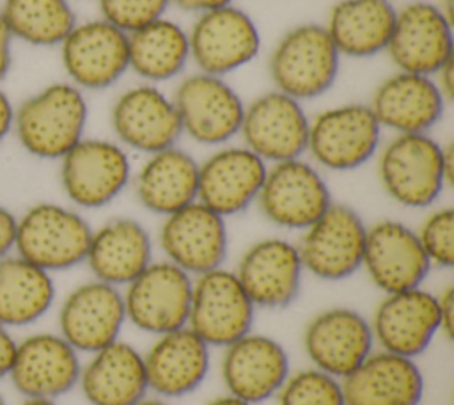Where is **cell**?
I'll use <instances>...</instances> for the list:
<instances>
[{
  "label": "cell",
  "mask_w": 454,
  "mask_h": 405,
  "mask_svg": "<svg viewBox=\"0 0 454 405\" xmlns=\"http://www.w3.org/2000/svg\"><path fill=\"white\" fill-rule=\"evenodd\" d=\"M449 101L433 76L395 69L372 91L367 105L383 130L429 133Z\"/></svg>",
  "instance_id": "25"
},
{
  "label": "cell",
  "mask_w": 454,
  "mask_h": 405,
  "mask_svg": "<svg viewBox=\"0 0 454 405\" xmlns=\"http://www.w3.org/2000/svg\"><path fill=\"white\" fill-rule=\"evenodd\" d=\"M395 12L392 0H339L325 28L340 57L371 59L387 50Z\"/></svg>",
  "instance_id": "32"
},
{
  "label": "cell",
  "mask_w": 454,
  "mask_h": 405,
  "mask_svg": "<svg viewBox=\"0 0 454 405\" xmlns=\"http://www.w3.org/2000/svg\"><path fill=\"white\" fill-rule=\"evenodd\" d=\"M124 323L122 290L98 279L71 290L59 311V334L78 353H92L117 341Z\"/></svg>",
  "instance_id": "24"
},
{
  "label": "cell",
  "mask_w": 454,
  "mask_h": 405,
  "mask_svg": "<svg viewBox=\"0 0 454 405\" xmlns=\"http://www.w3.org/2000/svg\"><path fill=\"white\" fill-rule=\"evenodd\" d=\"M2 18L12 36L30 46H59L76 23L69 0H4Z\"/></svg>",
  "instance_id": "35"
},
{
  "label": "cell",
  "mask_w": 454,
  "mask_h": 405,
  "mask_svg": "<svg viewBox=\"0 0 454 405\" xmlns=\"http://www.w3.org/2000/svg\"><path fill=\"white\" fill-rule=\"evenodd\" d=\"M234 274L257 309H284L300 295L305 270L294 242L268 236L247 247Z\"/></svg>",
  "instance_id": "23"
},
{
  "label": "cell",
  "mask_w": 454,
  "mask_h": 405,
  "mask_svg": "<svg viewBox=\"0 0 454 405\" xmlns=\"http://www.w3.org/2000/svg\"><path fill=\"white\" fill-rule=\"evenodd\" d=\"M55 284L50 272L21 256L0 258V323L21 327L34 323L51 307Z\"/></svg>",
  "instance_id": "34"
},
{
  "label": "cell",
  "mask_w": 454,
  "mask_h": 405,
  "mask_svg": "<svg viewBox=\"0 0 454 405\" xmlns=\"http://www.w3.org/2000/svg\"><path fill=\"white\" fill-rule=\"evenodd\" d=\"M0 405H5V400H4V396L0 394Z\"/></svg>",
  "instance_id": "48"
},
{
  "label": "cell",
  "mask_w": 454,
  "mask_h": 405,
  "mask_svg": "<svg viewBox=\"0 0 454 405\" xmlns=\"http://www.w3.org/2000/svg\"><path fill=\"white\" fill-rule=\"evenodd\" d=\"M20 405H57V403L53 400H50V398H27Z\"/></svg>",
  "instance_id": "46"
},
{
  "label": "cell",
  "mask_w": 454,
  "mask_h": 405,
  "mask_svg": "<svg viewBox=\"0 0 454 405\" xmlns=\"http://www.w3.org/2000/svg\"><path fill=\"white\" fill-rule=\"evenodd\" d=\"M268 163L245 144H223L199 162L197 201L222 215L234 217L255 204Z\"/></svg>",
  "instance_id": "18"
},
{
  "label": "cell",
  "mask_w": 454,
  "mask_h": 405,
  "mask_svg": "<svg viewBox=\"0 0 454 405\" xmlns=\"http://www.w3.org/2000/svg\"><path fill=\"white\" fill-rule=\"evenodd\" d=\"M206 405H252V403H248V401H245V400H241V398H236V396H232V394H223V396H216V398H213L211 401H207Z\"/></svg>",
  "instance_id": "45"
},
{
  "label": "cell",
  "mask_w": 454,
  "mask_h": 405,
  "mask_svg": "<svg viewBox=\"0 0 454 405\" xmlns=\"http://www.w3.org/2000/svg\"><path fill=\"white\" fill-rule=\"evenodd\" d=\"M381 131L367 103L333 105L310 117L307 155L321 171H356L376 156Z\"/></svg>",
  "instance_id": "4"
},
{
  "label": "cell",
  "mask_w": 454,
  "mask_h": 405,
  "mask_svg": "<svg viewBox=\"0 0 454 405\" xmlns=\"http://www.w3.org/2000/svg\"><path fill=\"white\" fill-rule=\"evenodd\" d=\"M18 217L4 204H0V258L7 256L14 249Z\"/></svg>",
  "instance_id": "40"
},
{
  "label": "cell",
  "mask_w": 454,
  "mask_h": 405,
  "mask_svg": "<svg viewBox=\"0 0 454 405\" xmlns=\"http://www.w3.org/2000/svg\"><path fill=\"white\" fill-rule=\"evenodd\" d=\"M14 352H16V341L7 332L5 325L0 323V378L9 375L14 361Z\"/></svg>",
  "instance_id": "42"
},
{
  "label": "cell",
  "mask_w": 454,
  "mask_h": 405,
  "mask_svg": "<svg viewBox=\"0 0 454 405\" xmlns=\"http://www.w3.org/2000/svg\"><path fill=\"white\" fill-rule=\"evenodd\" d=\"M278 405H346L339 378L316 369L291 371L277 393Z\"/></svg>",
  "instance_id": "36"
},
{
  "label": "cell",
  "mask_w": 454,
  "mask_h": 405,
  "mask_svg": "<svg viewBox=\"0 0 454 405\" xmlns=\"http://www.w3.org/2000/svg\"><path fill=\"white\" fill-rule=\"evenodd\" d=\"M14 121V103L9 94L0 87V142L12 131Z\"/></svg>",
  "instance_id": "44"
},
{
  "label": "cell",
  "mask_w": 454,
  "mask_h": 405,
  "mask_svg": "<svg viewBox=\"0 0 454 405\" xmlns=\"http://www.w3.org/2000/svg\"><path fill=\"white\" fill-rule=\"evenodd\" d=\"M12 36L0 12V82L9 75L12 64Z\"/></svg>",
  "instance_id": "41"
},
{
  "label": "cell",
  "mask_w": 454,
  "mask_h": 405,
  "mask_svg": "<svg viewBox=\"0 0 454 405\" xmlns=\"http://www.w3.org/2000/svg\"><path fill=\"white\" fill-rule=\"evenodd\" d=\"M332 202L323 171L303 156L270 163L255 201L270 224L300 233Z\"/></svg>",
  "instance_id": "8"
},
{
  "label": "cell",
  "mask_w": 454,
  "mask_h": 405,
  "mask_svg": "<svg viewBox=\"0 0 454 405\" xmlns=\"http://www.w3.org/2000/svg\"><path fill=\"white\" fill-rule=\"evenodd\" d=\"M89 355L78 384L90 405H137L147 396L144 353L138 348L119 338Z\"/></svg>",
  "instance_id": "29"
},
{
  "label": "cell",
  "mask_w": 454,
  "mask_h": 405,
  "mask_svg": "<svg viewBox=\"0 0 454 405\" xmlns=\"http://www.w3.org/2000/svg\"><path fill=\"white\" fill-rule=\"evenodd\" d=\"M225 220L199 201L163 217L158 243L165 259L192 277L223 266L229 250Z\"/></svg>",
  "instance_id": "17"
},
{
  "label": "cell",
  "mask_w": 454,
  "mask_h": 405,
  "mask_svg": "<svg viewBox=\"0 0 454 405\" xmlns=\"http://www.w3.org/2000/svg\"><path fill=\"white\" fill-rule=\"evenodd\" d=\"M172 101L183 135L193 142L218 147L239 137L245 101L223 76L190 73L177 82Z\"/></svg>",
  "instance_id": "7"
},
{
  "label": "cell",
  "mask_w": 454,
  "mask_h": 405,
  "mask_svg": "<svg viewBox=\"0 0 454 405\" xmlns=\"http://www.w3.org/2000/svg\"><path fill=\"white\" fill-rule=\"evenodd\" d=\"M89 103L67 80L51 82L14 107L12 131L20 146L41 160H60L85 137Z\"/></svg>",
  "instance_id": "2"
},
{
  "label": "cell",
  "mask_w": 454,
  "mask_h": 405,
  "mask_svg": "<svg viewBox=\"0 0 454 405\" xmlns=\"http://www.w3.org/2000/svg\"><path fill=\"white\" fill-rule=\"evenodd\" d=\"M229 4H232V0H170V5H176L186 12H193L195 16Z\"/></svg>",
  "instance_id": "43"
},
{
  "label": "cell",
  "mask_w": 454,
  "mask_h": 405,
  "mask_svg": "<svg viewBox=\"0 0 454 405\" xmlns=\"http://www.w3.org/2000/svg\"><path fill=\"white\" fill-rule=\"evenodd\" d=\"M346 405H420L426 382L415 359L374 348L340 380Z\"/></svg>",
  "instance_id": "28"
},
{
  "label": "cell",
  "mask_w": 454,
  "mask_h": 405,
  "mask_svg": "<svg viewBox=\"0 0 454 405\" xmlns=\"http://www.w3.org/2000/svg\"><path fill=\"white\" fill-rule=\"evenodd\" d=\"M69 2H71V0H69Z\"/></svg>",
  "instance_id": "49"
},
{
  "label": "cell",
  "mask_w": 454,
  "mask_h": 405,
  "mask_svg": "<svg viewBox=\"0 0 454 405\" xmlns=\"http://www.w3.org/2000/svg\"><path fill=\"white\" fill-rule=\"evenodd\" d=\"M376 348L369 318L346 306L314 314L303 330V350L310 366L339 380L348 377Z\"/></svg>",
  "instance_id": "21"
},
{
  "label": "cell",
  "mask_w": 454,
  "mask_h": 405,
  "mask_svg": "<svg viewBox=\"0 0 454 405\" xmlns=\"http://www.w3.org/2000/svg\"><path fill=\"white\" fill-rule=\"evenodd\" d=\"M90 234V224L78 210L44 201L18 217L14 249L18 256L51 274L85 263Z\"/></svg>",
  "instance_id": "5"
},
{
  "label": "cell",
  "mask_w": 454,
  "mask_h": 405,
  "mask_svg": "<svg viewBox=\"0 0 454 405\" xmlns=\"http://www.w3.org/2000/svg\"><path fill=\"white\" fill-rule=\"evenodd\" d=\"M59 162L60 187L82 210L105 208L131 185L129 151L117 140L83 137Z\"/></svg>",
  "instance_id": "6"
},
{
  "label": "cell",
  "mask_w": 454,
  "mask_h": 405,
  "mask_svg": "<svg viewBox=\"0 0 454 405\" xmlns=\"http://www.w3.org/2000/svg\"><path fill=\"white\" fill-rule=\"evenodd\" d=\"M170 0H98L101 18L126 34L165 16Z\"/></svg>",
  "instance_id": "38"
},
{
  "label": "cell",
  "mask_w": 454,
  "mask_h": 405,
  "mask_svg": "<svg viewBox=\"0 0 454 405\" xmlns=\"http://www.w3.org/2000/svg\"><path fill=\"white\" fill-rule=\"evenodd\" d=\"M149 391L160 398H181L197 391L211 366V346L190 327L154 336L144 352Z\"/></svg>",
  "instance_id": "27"
},
{
  "label": "cell",
  "mask_w": 454,
  "mask_h": 405,
  "mask_svg": "<svg viewBox=\"0 0 454 405\" xmlns=\"http://www.w3.org/2000/svg\"><path fill=\"white\" fill-rule=\"evenodd\" d=\"M415 233L431 266L454 265V210L450 206L431 210Z\"/></svg>",
  "instance_id": "37"
},
{
  "label": "cell",
  "mask_w": 454,
  "mask_h": 405,
  "mask_svg": "<svg viewBox=\"0 0 454 405\" xmlns=\"http://www.w3.org/2000/svg\"><path fill=\"white\" fill-rule=\"evenodd\" d=\"M255 311L234 270L218 266L193 277L186 327L211 348H225L252 330Z\"/></svg>",
  "instance_id": "11"
},
{
  "label": "cell",
  "mask_w": 454,
  "mask_h": 405,
  "mask_svg": "<svg viewBox=\"0 0 454 405\" xmlns=\"http://www.w3.org/2000/svg\"><path fill=\"white\" fill-rule=\"evenodd\" d=\"M153 261V238L131 217H115L92 229L85 263L94 279L124 288Z\"/></svg>",
  "instance_id": "31"
},
{
  "label": "cell",
  "mask_w": 454,
  "mask_h": 405,
  "mask_svg": "<svg viewBox=\"0 0 454 405\" xmlns=\"http://www.w3.org/2000/svg\"><path fill=\"white\" fill-rule=\"evenodd\" d=\"M289 373L286 346L254 330L227 345L220 359V375L227 393L252 405L277 396Z\"/></svg>",
  "instance_id": "22"
},
{
  "label": "cell",
  "mask_w": 454,
  "mask_h": 405,
  "mask_svg": "<svg viewBox=\"0 0 454 405\" xmlns=\"http://www.w3.org/2000/svg\"><path fill=\"white\" fill-rule=\"evenodd\" d=\"M438 309H440V334L447 339H452L454 332V288L447 286L438 293Z\"/></svg>",
  "instance_id": "39"
},
{
  "label": "cell",
  "mask_w": 454,
  "mask_h": 405,
  "mask_svg": "<svg viewBox=\"0 0 454 405\" xmlns=\"http://www.w3.org/2000/svg\"><path fill=\"white\" fill-rule=\"evenodd\" d=\"M190 62L197 71L227 76L250 64L261 52V32L255 20L241 7L229 4L195 16L188 28Z\"/></svg>",
  "instance_id": "10"
},
{
  "label": "cell",
  "mask_w": 454,
  "mask_h": 405,
  "mask_svg": "<svg viewBox=\"0 0 454 405\" xmlns=\"http://www.w3.org/2000/svg\"><path fill=\"white\" fill-rule=\"evenodd\" d=\"M454 146L440 144L429 133H395L376 153L383 192L399 206H433L452 185Z\"/></svg>",
  "instance_id": "1"
},
{
  "label": "cell",
  "mask_w": 454,
  "mask_h": 405,
  "mask_svg": "<svg viewBox=\"0 0 454 405\" xmlns=\"http://www.w3.org/2000/svg\"><path fill=\"white\" fill-rule=\"evenodd\" d=\"M131 185L144 210L167 217L197 201L199 162L179 146L145 155Z\"/></svg>",
  "instance_id": "30"
},
{
  "label": "cell",
  "mask_w": 454,
  "mask_h": 405,
  "mask_svg": "<svg viewBox=\"0 0 454 405\" xmlns=\"http://www.w3.org/2000/svg\"><path fill=\"white\" fill-rule=\"evenodd\" d=\"M362 270L381 293L422 286L431 263L413 227L395 218L367 226Z\"/></svg>",
  "instance_id": "20"
},
{
  "label": "cell",
  "mask_w": 454,
  "mask_h": 405,
  "mask_svg": "<svg viewBox=\"0 0 454 405\" xmlns=\"http://www.w3.org/2000/svg\"><path fill=\"white\" fill-rule=\"evenodd\" d=\"M137 405H170V403H167L165 400H161V398H144V400H140Z\"/></svg>",
  "instance_id": "47"
},
{
  "label": "cell",
  "mask_w": 454,
  "mask_h": 405,
  "mask_svg": "<svg viewBox=\"0 0 454 405\" xmlns=\"http://www.w3.org/2000/svg\"><path fill=\"white\" fill-rule=\"evenodd\" d=\"M110 124L121 146L142 155L177 146L183 135L172 96L147 82L117 94L110 108Z\"/></svg>",
  "instance_id": "15"
},
{
  "label": "cell",
  "mask_w": 454,
  "mask_h": 405,
  "mask_svg": "<svg viewBox=\"0 0 454 405\" xmlns=\"http://www.w3.org/2000/svg\"><path fill=\"white\" fill-rule=\"evenodd\" d=\"M369 323L378 348L417 359L440 334L438 293L422 286L383 293Z\"/></svg>",
  "instance_id": "19"
},
{
  "label": "cell",
  "mask_w": 454,
  "mask_h": 405,
  "mask_svg": "<svg viewBox=\"0 0 454 405\" xmlns=\"http://www.w3.org/2000/svg\"><path fill=\"white\" fill-rule=\"evenodd\" d=\"M365 234L367 224L360 213L333 201L296 242L305 274L326 282L351 277L362 270Z\"/></svg>",
  "instance_id": "9"
},
{
  "label": "cell",
  "mask_w": 454,
  "mask_h": 405,
  "mask_svg": "<svg viewBox=\"0 0 454 405\" xmlns=\"http://www.w3.org/2000/svg\"><path fill=\"white\" fill-rule=\"evenodd\" d=\"M452 28L438 4L411 0L397 7L385 53L399 71L433 76L454 60Z\"/></svg>",
  "instance_id": "14"
},
{
  "label": "cell",
  "mask_w": 454,
  "mask_h": 405,
  "mask_svg": "<svg viewBox=\"0 0 454 405\" xmlns=\"http://www.w3.org/2000/svg\"><path fill=\"white\" fill-rule=\"evenodd\" d=\"M66 80L87 91H103L128 71V34L99 18L76 21L57 46Z\"/></svg>",
  "instance_id": "13"
},
{
  "label": "cell",
  "mask_w": 454,
  "mask_h": 405,
  "mask_svg": "<svg viewBox=\"0 0 454 405\" xmlns=\"http://www.w3.org/2000/svg\"><path fill=\"white\" fill-rule=\"evenodd\" d=\"M340 60L325 25L300 23L286 30L275 43L268 59V73L273 89L303 103L333 87Z\"/></svg>",
  "instance_id": "3"
},
{
  "label": "cell",
  "mask_w": 454,
  "mask_h": 405,
  "mask_svg": "<svg viewBox=\"0 0 454 405\" xmlns=\"http://www.w3.org/2000/svg\"><path fill=\"white\" fill-rule=\"evenodd\" d=\"M309 123L301 101L271 89L245 103L239 137L270 165L307 153Z\"/></svg>",
  "instance_id": "16"
},
{
  "label": "cell",
  "mask_w": 454,
  "mask_h": 405,
  "mask_svg": "<svg viewBox=\"0 0 454 405\" xmlns=\"http://www.w3.org/2000/svg\"><path fill=\"white\" fill-rule=\"evenodd\" d=\"M78 352L60 336L39 332L16 343L9 377L25 398H50L66 394L80 378Z\"/></svg>",
  "instance_id": "26"
},
{
  "label": "cell",
  "mask_w": 454,
  "mask_h": 405,
  "mask_svg": "<svg viewBox=\"0 0 454 405\" xmlns=\"http://www.w3.org/2000/svg\"><path fill=\"white\" fill-rule=\"evenodd\" d=\"M190 62L188 28L161 16L128 34V64L142 82L156 83L183 75Z\"/></svg>",
  "instance_id": "33"
},
{
  "label": "cell",
  "mask_w": 454,
  "mask_h": 405,
  "mask_svg": "<svg viewBox=\"0 0 454 405\" xmlns=\"http://www.w3.org/2000/svg\"><path fill=\"white\" fill-rule=\"evenodd\" d=\"M193 277L167 259L151 261L122 290L126 322L160 336L188 322Z\"/></svg>",
  "instance_id": "12"
}]
</instances>
